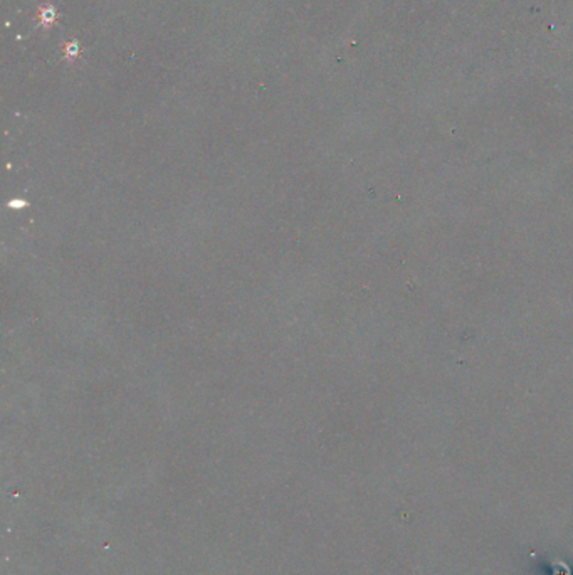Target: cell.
I'll use <instances>...</instances> for the list:
<instances>
[{
    "mask_svg": "<svg viewBox=\"0 0 573 575\" xmlns=\"http://www.w3.org/2000/svg\"><path fill=\"white\" fill-rule=\"evenodd\" d=\"M41 17H42V23H44V24L53 23V20L56 19V11L53 7H47L46 11L41 12Z\"/></svg>",
    "mask_w": 573,
    "mask_h": 575,
    "instance_id": "cell-1",
    "label": "cell"
}]
</instances>
